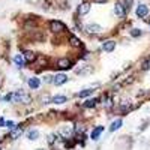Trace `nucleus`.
Listing matches in <instances>:
<instances>
[{
  "label": "nucleus",
  "mask_w": 150,
  "mask_h": 150,
  "mask_svg": "<svg viewBox=\"0 0 150 150\" xmlns=\"http://www.w3.org/2000/svg\"><path fill=\"white\" fill-rule=\"evenodd\" d=\"M32 101V98L24 92L23 89L21 90H17V92L14 93V102H20V104H29Z\"/></svg>",
  "instance_id": "f257e3e1"
},
{
  "label": "nucleus",
  "mask_w": 150,
  "mask_h": 150,
  "mask_svg": "<svg viewBox=\"0 0 150 150\" xmlns=\"http://www.w3.org/2000/svg\"><path fill=\"white\" fill-rule=\"evenodd\" d=\"M50 30L54 32V33H62L63 30H66V26L63 24L62 21L53 20V21H50Z\"/></svg>",
  "instance_id": "f03ea898"
},
{
  "label": "nucleus",
  "mask_w": 150,
  "mask_h": 150,
  "mask_svg": "<svg viewBox=\"0 0 150 150\" xmlns=\"http://www.w3.org/2000/svg\"><path fill=\"white\" fill-rule=\"evenodd\" d=\"M84 30L87 32L89 35H98V33H101L104 29L101 27L99 24H96V23H90V24H87V26L84 27Z\"/></svg>",
  "instance_id": "7ed1b4c3"
},
{
  "label": "nucleus",
  "mask_w": 150,
  "mask_h": 150,
  "mask_svg": "<svg viewBox=\"0 0 150 150\" xmlns=\"http://www.w3.org/2000/svg\"><path fill=\"white\" fill-rule=\"evenodd\" d=\"M92 72H93V66H90V65H84L81 68L75 69V74L77 75H90Z\"/></svg>",
  "instance_id": "20e7f679"
},
{
  "label": "nucleus",
  "mask_w": 150,
  "mask_h": 150,
  "mask_svg": "<svg viewBox=\"0 0 150 150\" xmlns=\"http://www.w3.org/2000/svg\"><path fill=\"white\" fill-rule=\"evenodd\" d=\"M57 68L59 69H69V68H72V62L69 60V59H66V57L59 59L57 60Z\"/></svg>",
  "instance_id": "39448f33"
},
{
  "label": "nucleus",
  "mask_w": 150,
  "mask_h": 150,
  "mask_svg": "<svg viewBox=\"0 0 150 150\" xmlns=\"http://www.w3.org/2000/svg\"><path fill=\"white\" fill-rule=\"evenodd\" d=\"M68 81V77L65 74H57L53 77V84H56V86H62V84H65Z\"/></svg>",
  "instance_id": "423d86ee"
},
{
  "label": "nucleus",
  "mask_w": 150,
  "mask_h": 150,
  "mask_svg": "<svg viewBox=\"0 0 150 150\" xmlns=\"http://www.w3.org/2000/svg\"><path fill=\"white\" fill-rule=\"evenodd\" d=\"M135 14H137V17L138 18H144V17H146V15L149 14V8L146 6V5H138V6H137V11H135Z\"/></svg>",
  "instance_id": "0eeeda50"
},
{
  "label": "nucleus",
  "mask_w": 150,
  "mask_h": 150,
  "mask_svg": "<svg viewBox=\"0 0 150 150\" xmlns=\"http://www.w3.org/2000/svg\"><path fill=\"white\" fill-rule=\"evenodd\" d=\"M114 14L119 18L125 17V15H126V9H125V6H123V3H116L114 5Z\"/></svg>",
  "instance_id": "6e6552de"
},
{
  "label": "nucleus",
  "mask_w": 150,
  "mask_h": 150,
  "mask_svg": "<svg viewBox=\"0 0 150 150\" xmlns=\"http://www.w3.org/2000/svg\"><path fill=\"white\" fill-rule=\"evenodd\" d=\"M114 48H116V42L114 41H105L104 44H102V50L107 51V53H111V51H114Z\"/></svg>",
  "instance_id": "1a4fd4ad"
},
{
  "label": "nucleus",
  "mask_w": 150,
  "mask_h": 150,
  "mask_svg": "<svg viewBox=\"0 0 150 150\" xmlns=\"http://www.w3.org/2000/svg\"><path fill=\"white\" fill-rule=\"evenodd\" d=\"M104 132V126H96L95 129L92 131V134H90V137H92V140H99V137H101V134Z\"/></svg>",
  "instance_id": "9d476101"
},
{
  "label": "nucleus",
  "mask_w": 150,
  "mask_h": 150,
  "mask_svg": "<svg viewBox=\"0 0 150 150\" xmlns=\"http://www.w3.org/2000/svg\"><path fill=\"white\" fill-rule=\"evenodd\" d=\"M23 57H24L26 63H33L36 60V54H35L33 51H26L24 54H23Z\"/></svg>",
  "instance_id": "9b49d317"
},
{
  "label": "nucleus",
  "mask_w": 150,
  "mask_h": 150,
  "mask_svg": "<svg viewBox=\"0 0 150 150\" xmlns=\"http://www.w3.org/2000/svg\"><path fill=\"white\" fill-rule=\"evenodd\" d=\"M29 87L30 89H39V86H41V80L39 78H36V77H32V78H29Z\"/></svg>",
  "instance_id": "f8f14e48"
},
{
  "label": "nucleus",
  "mask_w": 150,
  "mask_h": 150,
  "mask_svg": "<svg viewBox=\"0 0 150 150\" xmlns=\"http://www.w3.org/2000/svg\"><path fill=\"white\" fill-rule=\"evenodd\" d=\"M51 102L60 105V104L68 102V98H66V96H63V95H57V96H54V98H51Z\"/></svg>",
  "instance_id": "ddd939ff"
},
{
  "label": "nucleus",
  "mask_w": 150,
  "mask_h": 150,
  "mask_svg": "<svg viewBox=\"0 0 150 150\" xmlns=\"http://www.w3.org/2000/svg\"><path fill=\"white\" fill-rule=\"evenodd\" d=\"M72 132H74V128L72 126H63L62 129H60V135H63L65 138H69L72 135Z\"/></svg>",
  "instance_id": "4468645a"
},
{
  "label": "nucleus",
  "mask_w": 150,
  "mask_h": 150,
  "mask_svg": "<svg viewBox=\"0 0 150 150\" xmlns=\"http://www.w3.org/2000/svg\"><path fill=\"white\" fill-rule=\"evenodd\" d=\"M21 134H23V128H21V126H18V128H15V129H12V131H11L9 137L12 138V140H17L18 137H21Z\"/></svg>",
  "instance_id": "2eb2a0df"
},
{
  "label": "nucleus",
  "mask_w": 150,
  "mask_h": 150,
  "mask_svg": "<svg viewBox=\"0 0 150 150\" xmlns=\"http://www.w3.org/2000/svg\"><path fill=\"white\" fill-rule=\"evenodd\" d=\"M69 44H71V47H74V48H78V47H81V41H80L77 36L69 35Z\"/></svg>",
  "instance_id": "dca6fc26"
},
{
  "label": "nucleus",
  "mask_w": 150,
  "mask_h": 150,
  "mask_svg": "<svg viewBox=\"0 0 150 150\" xmlns=\"http://www.w3.org/2000/svg\"><path fill=\"white\" fill-rule=\"evenodd\" d=\"M98 102H99V99H96V98L87 99V101H86V102L83 104V107H84V108H95V107L98 105Z\"/></svg>",
  "instance_id": "f3484780"
},
{
  "label": "nucleus",
  "mask_w": 150,
  "mask_h": 150,
  "mask_svg": "<svg viewBox=\"0 0 150 150\" xmlns=\"http://www.w3.org/2000/svg\"><path fill=\"white\" fill-rule=\"evenodd\" d=\"M89 11H90V5L89 3H83V5H80V8H78V14L80 15H86V14H89Z\"/></svg>",
  "instance_id": "a211bd4d"
},
{
  "label": "nucleus",
  "mask_w": 150,
  "mask_h": 150,
  "mask_svg": "<svg viewBox=\"0 0 150 150\" xmlns=\"http://www.w3.org/2000/svg\"><path fill=\"white\" fill-rule=\"evenodd\" d=\"M27 138H29L30 141L38 140V138H39V131H38V129H32V131H29V132H27Z\"/></svg>",
  "instance_id": "6ab92c4d"
},
{
  "label": "nucleus",
  "mask_w": 150,
  "mask_h": 150,
  "mask_svg": "<svg viewBox=\"0 0 150 150\" xmlns=\"http://www.w3.org/2000/svg\"><path fill=\"white\" fill-rule=\"evenodd\" d=\"M14 62H15V65H17V66H20V68H23V66L26 65L24 57H23V56H20V54H17V56L14 57Z\"/></svg>",
  "instance_id": "aec40b11"
},
{
  "label": "nucleus",
  "mask_w": 150,
  "mask_h": 150,
  "mask_svg": "<svg viewBox=\"0 0 150 150\" xmlns=\"http://www.w3.org/2000/svg\"><path fill=\"white\" fill-rule=\"evenodd\" d=\"M122 125H123L122 119H117V120H114V122L111 123V126H110V131H111V132H114V131H117V129H119V128H120Z\"/></svg>",
  "instance_id": "412c9836"
},
{
  "label": "nucleus",
  "mask_w": 150,
  "mask_h": 150,
  "mask_svg": "<svg viewBox=\"0 0 150 150\" xmlns=\"http://www.w3.org/2000/svg\"><path fill=\"white\" fill-rule=\"evenodd\" d=\"M93 93V89H84V90H81V92L78 93V96L80 98H87V96H90Z\"/></svg>",
  "instance_id": "4be33fe9"
},
{
  "label": "nucleus",
  "mask_w": 150,
  "mask_h": 150,
  "mask_svg": "<svg viewBox=\"0 0 150 150\" xmlns=\"http://www.w3.org/2000/svg\"><path fill=\"white\" fill-rule=\"evenodd\" d=\"M141 35H143V32H141L140 29H132V30H131V36H132V38H140Z\"/></svg>",
  "instance_id": "5701e85b"
},
{
  "label": "nucleus",
  "mask_w": 150,
  "mask_h": 150,
  "mask_svg": "<svg viewBox=\"0 0 150 150\" xmlns=\"http://www.w3.org/2000/svg\"><path fill=\"white\" fill-rule=\"evenodd\" d=\"M47 141H48V144H50V146H51V144H54V141H56V134H50Z\"/></svg>",
  "instance_id": "b1692460"
},
{
  "label": "nucleus",
  "mask_w": 150,
  "mask_h": 150,
  "mask_svg": "<svg viewBox=\"0 0 150 150\" xmlns=\"http://www.w3.org/2000/svg\"><path fill=\"white\" fill-rule=\"evenodd\" d=\"M42 81H44L45 84H50V83H53V77L51 75H45V77L42 78Z\"/></svg>",
  "instance_id": "393cba45"
},
{
  "label": "nucleus",
  "mask_w": 150,
  "mask_h": 150,
  "mask_svg": "<svg viewBox=\"0 0 150 150\" xmlns=\"http://www.w3.org/2000/svg\"><path fill=\"white\" fill-rule=\"evenodd\" d=\"M12 99H14V93H8V95L3 98V101H5V102H11Z\"/></svg>",
  "instance_id": "a878e982"
},
{
  "label": "nucleus",
  "mask_w": 150,
  "mask_h": 150,
  "mask_svg": "<svg viewBox=\"0 0 150 150\" xmlns=\"http://www.w3.org/2000/svg\"><path fill=\"white\" fill-rule=\"evenodd\" d=\"M123 6H125L126 11L131 9V6H132V0H125V5H123Z\"/></svg>",
  "instance_id": "bb28decb"
},
{
  "label": "nucleus",
  "mask_w": 150,
  "mask_h": 150,
  "mask_svg": "<svg viewBox=\"0 0 150 150\" xmlns=\"http://www.w3.org/2000/svg\"><path fill=\"white\" fill-rule=\"evenodd\" d=\"M6 126L9 128L11 131H12V129H15V123H14V122H11V120H9V122H6Z\"/></svg>",
  "instance_id": "cd10ccee"
},
{
  "label": "nucleus",
  "mask_w": 150,
  "mask_h": 150,
  "mask_svg": "<svg viewBox=\"0 0 150 150\" xmlns=\"http://www.w3.org/2000/svg\"><path fill=\"white\" fill-rule=\"evenodd\" d=\"M50 102V96L45 95V96H42V104H48Z\"/></svg>",
  "instance_id": "c85d7f7f"
},
{
  "label": "nucleus",
  "mask_w": 150,
  "mask_h": 150,
  "mask_svg": "<svg viewBox=\"0 0 150 150\" xmlns=\"http://www.w3.org/2000/svg\"><path fill=\"white\" fill-rule=\"evenodd\" d=\"M5 125H6V122H5L3 117H0V126H5Z\"/></svg>",
  "instance_id": "c756f323"
},
{
  "label": "nucleus",
  "mask_w": 150,
  "mask_h": 150,
  "mask_svg": "<svg viewBox=\"0 0 150 150\" xmlns=\"http://www.w3.org/2000/svg\"><path fill=\"white\" fill-rule=\"evenodd\" d=\"M95 2H96V3H105L107 0H95Z\"/></svg>",
  "instance_id": "7c9ffc66"
},
{
  "label": "nucleus",
  "mask_w": 150,
  "mask_h": 150,
  "mask_svg": "<svg viewBox=\"0 0 150 150\" xmlns=\"http://www.w3.org/2000/svg\"><path fill=\"white\" fill-rule=\"evenodd\" d=\"M38 150H42V149H38Z\"/></svg>",
  "instance_id": "2f4dec72"
}]
</instances>
